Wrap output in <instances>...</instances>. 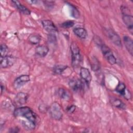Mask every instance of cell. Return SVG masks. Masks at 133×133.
<instances>
[{"mask_svg": "<svg viewBox=\"0 0 133 133\" xmlns=\"http://www.w3.org/2000/svg\"><path fill=\"white\" fill-rule=\"evenodd\" d=\"M14 115L15 117H24L35 124L37 121V116L28 107H21L16 108L14 111Z\"/></svg>", "mask_w": 133, "mask_h": 133, "instance_id": "obj_1", "label": "cell"}, {"mask_svg": "<svg viewBox=\"0 0 133 133\" xmlns=\"http://www.w3.org/2000/svg\"><path fill=\"white\" fill-rule=\"evenodd\" d=\"M72 57V65L74 68H77L80 65L82 57L79 49L75 42H72L70 46Z\"/></svg>", "mask_w": 133, "mask_h": 133, "instance_id": "obj_2", "label": "cell"}, {"mask_svg": "<svg viewBox=\"0 0 133 133\" xmlns=\"http://www.w3.org/2000/svg\"><path fill=\"white\" fill-rule=\"evenodd\" d=\"M49 113L50 117L55 120H60L63 115L61 107L57 102L51 104L49 108Z\"/></svg>", "mask_w": 133, "mask_h": 133, "instance_id": "obj_3", "label": "cell"}, {"mask_svg": "<svg viewBox=\"0 0 133 133\" xmlns=\"http://www.w3.org/2000/svg\"><path fill=\"white\" fill-rule=\"evenodd\" d=\"M100 48L103 54V57L105 60L112 65H113L116 63V60L113 54L112 51L111 49L105 44H102L100 45Z\"/></svg>", "mask_w": 133, "mask_h": 133, "instance_id": "obj_4", "label": "cell"}, {"mask_svg": "<svg viewBox=\"0 0 133 133\" xmlns=\"http://www.w3.org/2000/svg\"><path fill=\"white\" fill-rule=\"evenodd\" d=\"M30 80L29 75H22L18 77L14 82L13 86L16 89H19Z\"/></svg>", "mask_w": 133, "mask_h": 133, "instance_id": "obj_5", "label": "cell"}, {"mask_svg": "<svg viewBox=\"0 0 133 133\" xmlns=\"http://www.w3.org/2000/svg\"><path fill=\"white\" fill-rule=\"evenodd\" d=\"M16 59L12 56H6L0 58V65L2 68H6L12 66L16 62Z\"/></svg>", "mask_w": 133, "mask_h": 133, "instance_id": "obj_6", "label": "cell"}, {"mask_svg": "<svg viewBox=\"0 0 133 133\" xmlns=\"http://www.w3.org/2000/svg\"><path fill=\"white\" fill-rule=\"evenodd\" d=\"M28 97L29 95L26 93L23 92L18 93L14 100L15 105L17 107L24 105L26 102Z\"/></svg>", "mask_w": 133, "mask_h": 133, "instance_id": "obj_7", "label": "cell"}, {"mask_svg": "<svg viewBox=\"0 0 133 133\" xmlns=\"http://www.w3.org/2000/svg\"><path fill=\"white\" fill-rule=\"evenodd\" d=\"M105 33L111 40V41L116 46L118 47L122 46V42L119 35L113 30L111 29L107 30Z\"/></svg>", "mask_w": 133, "mask_h": 133, "instance_id": "obj_8", "label": "cell"}, {"mask_svg": "<svg viewBox=\"0 0 133 133\" xmlns=\"http://www.w3.org/2000/svg\"><path fill=\"white\" fill-rule=\"evenodd\" d=\"M115 90L120 95L124 97L126 99L129 100L131 98V94L129 91L126 89V86L123 83L119 82L117 84Z\"/></svg>", "mask_w": 133, "mask_h": 133, "instance_id": "obj_9", "label": "cell"}, {"mask_svg": "<svg viewBox=\"0 0 133 133\" xmlns=\"http://www.w3.org/2000/svg\"><path fill=\"white\" fill-rule=\"evenodd\" d=\"M124 23L128 28L129 31L132 34L133 31V17L130 14H123L122 17Z\"/></svg>", "mask_w": 133, "mask_h": 133, "instance_id": "obj_10", "label": "cell"}, {"mask_svg": "<svg viewBox=\"0 0 133 133\" xmlns=\"http://www.w3.org/2000/svg\"><path fill=\"white\" fill-rule=\"evenodd\" d=\"M42 23L43 28L47 32L51 33L57 31V28L52 21L44 20L42 21Z\"/></svg>", "mask_w": 133, "mask_h": 133, "instance_id": "obj_11", "label": "cell"}, {"mask_svg": "<svg viewBox=\"0 0 133 133\" xmlns=\"http://www.w3.org/2000/svg\"><path fill=\"white\" fill-rule=\"evenodd\" d=\"M80 75L81 78L87 84H89L91 81V75L89 70L86 68L82 67L80 69Z\"/></svg>", "mask_w": 133, "mask_h": 133, "instance_id": "obj_12", "label": "cell"}, {"mask_svg": "<svg viewBox=\"0 0 133 133\" xmlns=\"http://www.w3.org/2000/svg\"><path fill=\"white\" fill-rule=\"evenodd\" d=\"M70 87L74 91H78L82 89L83 87V82L79 79H72L69 83Z\"/></svg>", "mask_w": 133, "mask_h": 133, "instance_id": "obj_13", "label": "cell"}, {"mask_svg": "<svg viewBox=\"0 0 133 133\" xmlns=\"http://www.w3.org/2000/svg\"><path fill=\"white\" fill-rule=\"evenodd\" d=\"M123 41L126 49L131 55L133 54V42L132 39L128 36H125L123 37Z\"/></svg>", "mask_w": 133, "mask_h": 133, "instance_id": "obj_14", "label": "cell"}, {"mask_svg": "<svg viewBox=\"0 0 133 133\" xmlns=\"http://www.w3.org/2000/svg\"><path fill=\"white\" fill-rule=\"evenodd\" d=\"M49 51V48L45 45H39L35 48L36 54L41 57H45Z\"/></svg>", "mask_w": 133, "mask_h": 133, "instance_id": "obj_15", "label": "cell"}, {"mask_svg": "<svg viewBox=\"0 0 133 133\" xmlns=\"http://www.w3.org/2000/svg\"><path fill=\"white\" fill-rule=\"evenodd\" d=\"M12 3H14V4L15 5L16 8L22 14L24 15H29L31 14V11L30 10H29L25 6L22 5L19 1H12Z\"/></svg>", "mask_w": 133, "mask_h": 133, "instance_id": "obj_16", "label": "cell"}, {"mask_svg": "<svg viewBox=\"0 0 133 133\" xmlns=\"http://www.w3.org/2000/svg\"><path fill=\"white\" fill-rule=\"evenodd\" d=\"M74 33L78 37L82 39H85L87 37V32L86 30L83 28H76L73 30Z\"/></svg>", "mask_w": 133, "mask_h": 133, "instance_id": "obj_17", "label": "cell"}, {"mask_svg": "<svg viewBox=\"0 0 133 133\" xmlns=\"http://www.w3.org/2000/svg\"><path fill=\"white\" fill-rule=\"evenodd\" d=\"M110 102L112 105L117 108L121 109H125L126 108L125 104L119 99L112 98L110 100Z\"/></svg>", "mask_w": 133, "mask_h": 133, "instance_id": "obj_18", "label": "cell"}, {"mask_svg": "<svg viewBox=\"0 0 133 133\" xmlns=\"http://www.w3.org/2000/svg\"><path fill=\"white\" fill-rule=\"evenodd\" d=\"M28 40L31 44L33 45H36L40 42L41 40V36L38 34H32L29 36Z\"/></svg>", "mask_w": 133, "mask_h": 133, "instance_id": "obj_19", "label": "cell"}, {"mask_svg": "<svg viewBox=\"0 0 133 133\" xmlns=\"http://www.w3.org/2000/svg\"><path fill=\"white\" fill-rule=\"evenodd\" d=\"M23 127L27 130H33L35 128L36 124L28 119L26 121L21 120V122Z\"/></svg>", "mask_w": 133, "mask_h": 133, "instance_id": "obj_20", "label": "cell"}, {"mask_svg": "<svg viewBox=\"0 0 133 133\" xmlns=\"http://www.w3.org/2000/svg\"><path fill=\"white\" fill-rule=\"evenodd\" d=\"M58 96L61 99H63L64 100H68L70 97V93L64 88H59L58 91Z\"/></svg>", "mask_w": 133, "mask_h": 133, "instance_id": "obj_21", "label": "cell"}, {"mask_svg": "<svg viewBox=\"0 0 133 133\" xmlns=\"http://www.w3.org/2000/svg\"><path fill=\"white\" fill-rule=\"evenodd\" d=\"M91 68L94 71H97L100 69V63L98 60L95 57L91 59Z\"/></svg>", "mask_w": 133, "mask_h": 133, "instance_id": "obj_22", "label": "cell"}, {"mask_svg": "<svg viewBox=\"0 0 133 133\" xmlns=\"http://www.w3.org/2000/svg\"><path fill=\"white\" fill-rule=\"evenodd\" d=\"M68 68L66 65H58L54 67V71L55 73L58 74H61Z\"/></svg>", "mask_w": 133, "mask_h": 133, "instance_id": "obj_23", "label": "cell"}, {"mask_svg": "<svg viewBox=\"0 0 133 133\" xmlns=\"http://www.w3.org/2000/svg\"><path fill=\"white\" fill-rule=\"evenodd\" d=\"M8 51V48L7 45L5 44H2L1 45L0 52H1V57H4L7 55Z\"/></svg>", "mask_w": 133, "mask_h": 133, "instance_id": "obj_24", "label": "cell"}, {"mask_svg": "<svg viewBox=\"0 0 133 133\" xmlns=\"http://www.w3.org/2000/svg\"><path fill=\"white\" fill-rule=\"evenodd\" d=\"M74 24V22L72 20H68L66 21L63 23H62L61 25V26L64 28L68 29L72 27Z\"/></svg>", "mask_w": 133, "mask_h": 133, "instance_id": "obj_25", "label": "cell"}, {"mask_svg": "<svg viewBox=\"0 0 133 133\" xmlns=\"http://www.w3.org/2000/svg\"><path fill=\"white\" fill-rule=\"evenodd\" d=\"M71 15L75 18H78L79 17V13L78 10L74 6H72L71 7Z\"/></svg>", "mask_w": 133, "mask_h": 133, "instance_id": "obj_26", "label": "cell"}, {"mask_svg": "<svg viewBox=\"0 0 133 133\" xmlns=\"http://www.w3.org/2000/svg\"><path fill=\"white\" fill-rule=\"evenodd\" d=\"M48 41L50 43H54L55 42H56L57 41V39H56V36L53 34H50L48 36Z\"/></svg>", "mask_w": 133, "mask_h": 133, "instance_id": "obj_27", "label": "cell"}, {"mask_svg": "<svg viewBox=\"0 0 133 133\" xmlns=\"http://www.w3.org/2000/svg\"><path fill=\"white\" fill-rule=\"evenodd\" d=\"M75 109H76V107L75 105H71V107L68 108L66 110H67V112L68 113H71L74 112V111L75 110Z\"/></svg>", "mask_w": 133, "mask_h": 133, "instance_id": "obj_28", "label": "cell"}, {"mask_svg": "<svg viewBox=\"0 0 133 133\" xmlns=\"http://www.w3.org/2000/svg\"><path fill=\"white\" fill-rule=\"evenodd\" d=\"M19 131V129L17 127H12L10 129L9 132H18Z\"/></svg>", "mask_w": 133, "mask_h": 133, "instance_id": "obj_29", "label": "cell"}, {"mask_svg": "<svg viewBox=\"0 0 133 133\" xmlns=\"http://www.w3.org/2000/svg\"><path fill=\"white\" fill-rule=\"evenodd\" d=\"M1 94H2L3 91V87H4V86H3L2 84H1Z\"/></svg>", "mask_w": 133, "mask_h": 133, "instance_id": "obj_30", "label": "cell"}]
</instances>
